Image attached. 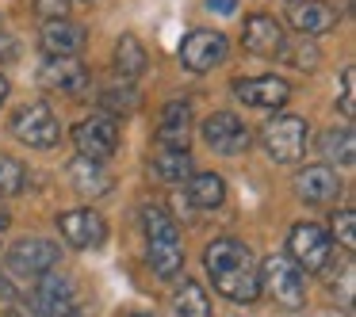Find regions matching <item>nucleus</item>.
<instances>
[{
    "instance_id": "39",
    "label": "nucleus",
    "mask_w": 356,
    "mask_h": 317,
    "mask_svg": "<svg viewBox=\"0 0 356 317\" xmlns=\"http://www.w3.org/2000/svg\"><path fill=\"white\" fill-rule=\"evenodd\" d=\"M131 317H149V314H131Z\"/></svg>"
},
{
    "instance_id": "8",
    "label": "nucleus",
    "mask_w": 356,
    "mask_h": 317,
    "mask_svg": "<svg viewBox=\"0 0 356 317\" xmlns=\"http://www.w3.org/2000/svg\"><path fill=\"white\" fill-rule=\"evenodd\" d=\"M73 146H77V157H88V161H108L119 149V126L111 123L108 115H92L81 119L73 126Z\"/></svg>"
},
{
    "instance_id": "32",
    "label": "nucleus",
    "mask_w": 356,
    "mask_h": 317,
    "mask_svg": "<svg viewBox=\"0 0 356 317\" xmlns=\"http://www.w3.org/2000/svg\"><path fill=\"white\" fill-rule=\"evenodd\" d=\"M341 111H345V119L356 115V103H353V69H345V77H341Z\"/></svg>"
},
{
    "instance_id": "9",
    "label": "nucleus",
    "mask_w": 356,
    "mask_h": 317,
    "mask_svg": "<svg viewBox=\"0 0 356 317\" xmlns=\"http://www.w3.org/2000/svg\"><path fill=\"white\" fill-rule=\"evenodd\" d=\"M58 260H62V248L47 237H24L8 248V268L19 271V275H31V279L47 275Z\"/></svg>"
},
{
    "instance_id": "22",
    "label": "nucleus",
    "mask_w": 356,
    "mask_h": 317,
    "mask_svg": "<svg viewBox=\"0 0 356 317\" xmlns=\"http://www.w3.org/2000/svg\"><path fill=\"white\" fill-rule=\"evenodd\" d=\"M188 203L200 210H215L226 203V180L215 172H192L188 176Z\"/></svg>"
},
{
    "instance_id": "1",
    "label": "nucleus",
    "mask_w": 356,
    "mask_h": 317,
    "mask_svg": "<svg viewBox=\"0 0 356 317\" xmlns=\"http://www.w3.org/2000/svg\"><path fill=\"white\" fill-rule=\"evenodd\" d=\"M203 268L211 275V286L234 306H253L261 298V260L253 248L238 237H218L203 248Z\"/></svg>"
},
{
    "instance_id": "36",
    "label": "nucleus",
    "mask_w": 356,
    "mask_h": 317,
    "mask_svg": "<svg viewBox=\"0 0 356 317\" xmlns=\"http://www.w3.org/2000/svg\"><path fill=\"white\" fill-rule=\"evenodd\" d=\"M8 92H12V85H8V77L0 73V108H4V100H8Z\"/></svg>"
},
{
    "instance_id": "17",
    "label": "nucleus",
    "mask_w": 356,
    "mask_h": 317,
    "mask_svg": "<svg viewBox=\"0 0 356 317\" xmlns=\"http://www.w3.org/2000/svg\"><path fill=\"white\" fill-rule=\"evenodd\" d=\"M287 24L299 35H325V31L337 27V12H333V4H325V0H291Z\"/></svg>"
},
{
    "instance_id": "2",
    "label": "nucleus",
    "mask_w": 356,
    "mask_h": 317,
    "mask_svg": "<svg viewBox=\"0 0 356 317\" xmlns=\"http://www.w3.org/2000/svg\"><path fill=\"white\" fill-rule=\"evenodd\" d=\"M261 291L284 309H302L307 306V271L287 256H268L261 264Z\"/></svg>"
},
{
    "instance_id": "34",
    "label": "nucleus",
    "mask_w": 356,
    "mask_h": 317,
    "mask_svg": "<svg viewBox=\"0 0 356 317\" xmlns=\"http://www.w3.org/2000/svg\"><path fill=\"white\" fill-rule=\"evenodd\" d=\"M16 298V286H12L8 275H0V302H12Z\"/></svg>"
},
{
    "instance_id": "25",
    "label": "nucleus",
    "mask_w": 356,
    "mask_h": 317,
    "mask_svg": "<svg viewBox=\"0 0 356 317\" xmlns=\"http://www.w3.org/2000/svg\"><path fill=\"white\" fill-rule=\"evenodd\" d=\"M322 153L330 164H341V169H353L356 161V138L348 126H333V130L322 134Z\"/></svg>"
},
{
    "instance_id": "6",
    "label": "nucleus",
    "mask_w": 356,
    "mask_h": 317,
    "mask_svg": "<svg viewBox=\"0 0 356 317\" xmlns=\"http://www.w3.org/2000/svg\"><path fill=\"white\" fill-rule=\"evenodd\" d=\"M230 54V42H226L222 31H211V27H195V31L184 35L180 42V65L188 73H211L215 65L226 62Z\"/></svg>"
},
{
    "instance_id": "10",
    "label": "nucleus",
    "mask_w": 356,
    "mask_h": 317,
    "mask_svg": "<svg viewBox=\"0 0 356 317\" xmlns=\"http://www.w3.org/2000/svg\"><path fill=\"white\" fill-rule=\"evenodd\" d=\"M230 92L238 96L241 103L261 108V111L284 108V103L291 100V85H287L284 77H272V73H261V77H238L230 85Z\"/></svg>"
},
{
    "instance_id": "13",
    "label": "nucleus",
    "mask_w": 356,
    "mask_h": 317,
    "mask_svg": "<svg viewBox=\"0 0 356 317\" xmlns=\"http://www.w3.org/2000/svg\"><path fill=\"white\" fill-rule=\"evenodd\" d=\"M77 309V286L70 275H39L35 286V317H65Z\"/></svg>"
},
{
    "instance_id": "7",
    "label": "nucleus",
    "mask_w": 356,
    "mask_h": 317,
    "mask_svg": "<svg viewBox=\"0 0 356 317\" xmlns=\"http://www.w3.org/2000/svg\"><path fill=\"white\" fill-rule=\"evenodd\" d=\"M200 134H203V142L222 157H238V153H245V149L253 146L249 126L241 123L234 111H215V115H207L203 126H200Z\"/></svg>"
},
{
    "instance_id": "37",
    "label": "nucleus",
    "mask_w": 356,
    "mask_h": 317,
    "mask_svg": "<svg viewBox=\"0 0 356 317\" xmlns=\"http://www.w3.org/2000/svg\"><path fill=\"white\" fill-rule=\"evenodd\" d=\"M8 230V214H4V210H0V233Z\"/></svg>"
},
{
    "instance_id": "21",
    "label": "nucleus",
    "mask_w": 356,
    "mask_h": 317,
    "mask_svg": "<svg viewBox=\"0 0 356 317\" xmlns=\"http://www.w3.org/2000/svg\"><path fill=\"white\" fill-rule=\"evenodd\" d=\"M146 264H149V271H154L157 279H177L180 268H184V245H180V237L149 241Z\"/></svg>"
},
{
    "instance_id": "11",
    "label": "nucleus",
    "mask_w": 356,
    "mask_h": 317,
    "mask_svg": "<svg viewBox=\"0 0 356 317\" xmlns=\"http://www.w3.org/2000/svg\"><path fill=\"white\" fill-rule=\"evenodd\" d=\"M241 46L257 58H280L287 50V35H284V24L264 12H253L241 27Z\"/></svg>"
},
{
    "instance_id": "29",
    "label": "nucleus",
    "mask_w": 356,
    "mask_h": 317,
    "mask_svg": "<svg viewBox=\"0 0 356 317\" xmlns=\"http://www.w3.org/2000/svg\"><path fill=\"white\" fill-rule=\"evenodd\" d=\"M330 225H333V230H325V233H330V237H337L345 252H353V248H356V210L353 207H341L337 214H333Z\"/></svg>"
},
{
    "instance_id": "35",
    "label": "nucleus",
    "mask_w": 356,
    "mask_h": 317,
    "mask_svg": "<svg viewBox=\"0 0 356 317\" xmlns=\"http://www.w3.org/2000/svg\"><path fill=\"white\" fill-rule=\"evenodd\" d=\"M16 54V46H12V39L8 35H0V58H12Z\"/></svg>"
},
{
    "instance_id": "4",
    "label": "nucleus",
    "mask_w": 356,
    "mask_h": 317,
    "mask_svg": "<svg viewBox=\"0 0 356 317\" xmlns=\"http://www.w3.org/2000/svg\"><path fill=\"white\" fill-rule=\"evenodd\" d=\"M8 130L31 149H54L62 142V123L50 111V103H24V108H16Z\"/></svg>"
},
{
    "instance_id": "18",
    "label": "nucleus",
    "mask_w": 356,
    "mask_h": 317,
    "mask_svg": "<svg viewBox=\"0 0 356 317\" xmlns=\"http://www.w3.org/2000/svg\"><path fill=\"white\" fill-rule=\"evenodd\" d=\"M192 138V103L188 100H169L161 111V126H157V142L161 149H188Z\"/></svg>"
},
{
    "instance_id": "12",
    "label": "nucleus",
    "mask_w": 356,
    "mask_h": 317,
    "mask_svg": "<svg viewBox=\"0 0 356 317\" xmlns=\"http://www.w3.org/2000/svg\"><path fill=\"white\" fill-rule=\"evenodd\" d=\"M58 230H62V237L70 241L73 248H96L108 237V222H104V214H96L92 207L65 210V214L58 218Z\"/></svg>"
},
{
    "instance_id": "27",
    "label": "nucleus",
    "mask_w": 356,
    "mask_h": 317,
    "mask_svg": "<svg viewBox=\"0 0 356 317\" xmlns=\"http://www.w3.org/2000/svg\"><path fill=\"white\" fill-rule=\"evenodd\" d=\"M142 230H146V241H169L180 237L177 222L165 207H142Z\"/></svg>"
},
{
    "instance_id": "23",
    "label": "nucleus",
    "mask_w": 356,
    "mask_h": 317,
    "mask_svg": "<svg viewBox=\"0 0 356 317\" xmlns=\"http://www.w3.org/2000/svg\"><path fill=\"white\" fill-rule=\"evenodd\" d=\"M149 172L165 184H184L192 176V157H188V149H157L149 157Z\"/></svg>"
},
{
    "instance_id": "30",
    "label": "nucleus",
    "mask_w": 356,
    "mask_h": 317,
    "mask_svg": "<svg viewBox=\"0 0 356 317\" xmlns=\"http://www.w3.org/2000/svg\"><path fill=\"white\" fill-rule=\"evenodd\" d=\"M287 62L295 65V69H318V62H322V54H318V46L314 42H299V50H295V54H284Z\"/></svg>"
},
{
    "instance_id": "38",
    "label": "nucleus",
    "mask_w": 356,
    "mask_h": 317,
    "mask_svg": "<svg viewBox=\"0 0 356 317\" xmlns=\"http://www.w3.org/2000/svg\"><path fill=\"white\" fill-rule=\"evenodd\" d=\"M0 317H27V314H19V309H8V314H0Z\"/></svg>"
},
{
    "instance_id": "26",
    "label": "nucleus",
    "mask_w": 356,
    "mask_h": 317,
    "mask_svg": "<svg viewBox=\"0 0 356 317\" xmlns=\"http://www.w3.org/2000/svg\"><path fill=\"white\" fill-rule=\"evenodd\" d=\"M138 103H142V96L134 92L127 80H119V85H111L100 92V108L108 111V115H131V111H138Z\"/></svg>"
},
{
    "instance_id": "5",
    "label": "nucleus",
    "mask_w": 356,
    "mask_h": 317,
    "mask_svg": "<svg viewBox=\"0 0 356 317\" xmlns=\"http://www.w3.org/2000/svg\"><path fill=\"white\" fill-rule=\"evenodd\" d=\"M333 256V237L318 222H295L287 233V260H295L302 271H322Z\"/></svg>"
},
{
    "instance_id": "31",
    "label": "nucleus",
    "mask_w": 356,
    "mask_h": 317,
    "mask_svg": "<svg viewBox=\"0 0 356 317\" xmlns=\"http://www.w3.org/2000/svg\"><path fill=\"white\" fill-rule=\"evenodd\" d=\"M70 8L73 0H35V12L42 19H70Z\"/></svg>"
},
{
    "instance_id": "15",
    "label": "nucleus",
    "mask_w": 356,
    "mask_h": 317,
    "mask_svg": "<svg viewBox=\"0 0 356 317\" xmlns=\"http://www.w3.org/2000/svg\"><path fill=\"white\" fill-rule=\"evenodd\" d=\"M39 39H42V50L50 58H77L85 39H88V31L81 24H73V19H42Z\"/></svg>"
},
{
    "instance_id": "16",
    "label": "nucleus",
    "mask_w": 356,
    "mask_h": 317,
    "mask_svg": "<svg viewBox=\"0 0 356 317\" xmlns=\"http://www.w3.org/2000/svg\"><path fill=\"white\" fill-rule=\"evenodd\" d=\"M42 85L50 88V92H62V96H81L88 88V69L77 62V58H50L47 65H42Z\"/></svg>"
},
{
    "instance_id": "14",
    "label": "nucleus",
    "mask_w": 356,
    "mask_h": 317,
    "mask_svg": "<svg viewBox=\"0 0 356 317\" xmlns=\"http://www.w3.org/2000/svg\"><path fill=\"white\" fill-rule=\"evenodd\" d=\"M295 195L310 207H325L341 195V180L330 164H307V169L295 172Z\"/></svg>"
},
{
    "instance_id": "20",
    "label": "nucleus",
    "mask_w": 356,
    "mask_h": 317,
    "mask_svg": "<svg viewBox=\"0 0 356 317\" xmlns=\"http://www.w3.org/2000/svg\"><path fill=\"white\" fill-rule=\"evenodd\" d=\"M111 65H115V77H119V80L134 85V80L146 73L149 54H146V46H142L134 35H119V39H115V50H111Z\"/></svg>"
},
{
    "instance_id": "19",
    "label": "nucleus",
    "mask_w": 356,
    "mask_h": 317,
    "mask_svg": "<svg viewBox=\"0 0 356 317\" xmlns=\"http://www.w3.org/2000/svg\"><path fill=\"white\" fill-rule=\"evenodd\" d=\"M70 184L85 199H100L111 191V172L104 169V161H88V157H73L70 161Z\"/></svg>"
},
{
    "instance_id": "24",
    "label": "nucleus",
    "mask_w": 356,
    "mask_h": 317,
    "mask_svg": "<svg viewBox=\"0 0 356 317\" xmlns=\"http://www.w3.org/2000/svg\"><path fill=\"white\" fill-rule=\"evenodd\" d=\"M172 314L177 317H211V298L195 279H184L172 291Z\"/></svg>"
},
{
    "instance_id": "3",
    "label": "nucleus",
    "mask_w": 356,
    "mask_h": 317,
    "mask_svg": "<svg viewBox=\"0 0 356 317\" xmlns=\"http://www.w3.org/2000/svg\"><path fill=\"white\" fill-rule=\"evenodd\" d=\"M261 142H264V153L276 164H295V161H302V153L310 146V126L299 115H276L264 123Z\"/></svg>"
},
{
    "instance_id": "33",
    "label": "nucleus",
    "mask_w": 356,
    "mask_h": 317,
    "mask_svg": "<svg viewBox=\"0 0 356 317\" xmlns=\"http://www.w3.org/2000/svg\"><path fill=\"white\" fill-rule=\"evenodd\" d=\"M207 8L218 12V16H234L238 12V0H207Z\"/></svg>"
},
{
    "instance_id": "28",
    "label": "nucleus",
    "mask_w": 356,
    "mask_h": 317,
    "mask_svg": "<svg viewBox=\"0 0 356 317\" xmlns=\"http://www.w3.org/2000/svg\"><path fill=\"white\" fill-rule=\"evenodd\" d=\"M24 164L16 161V157H4L0 153V199H16L19 191H24Z\"/></svg>"
}]
</instances>
